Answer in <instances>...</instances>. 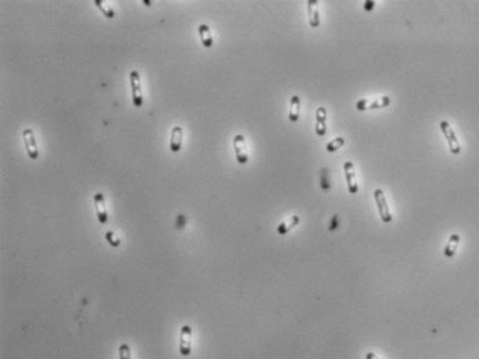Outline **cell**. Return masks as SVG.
<instances>
[{"label":"cell","instance_id":"1","mask_svg":"<svg viewBox=\"0 0 479 359\" xmlns=\"http://www.w3.org/2000/svg\"><path fill=\"white\" fill-rule=\"evenodd\" d=\"M390 105V98L387 95H382V96H374V98H364L360 101L355 102V109L360 111H365V110H375V109H383L387 108Z\"/></svg>","mask_w":479,"mask_h":359},{"label":"cell","instance_id":"2","mask_svg":"<svg viewBox=\"0 0 479 359\" xmlns=\"http://www.w3.org/2000/svg\"><path fill=\"white\" fill-rule=\"evenodd\" d=\"M439 127H441L442 133L445 135V138L447 141L448 145V150L453 153V155H458L461 152V145H460V141L457 138L456 133L453 130V127L448 124V121H441L439 123Z\"/></svg>","mask_w":479,"mask_h":359},{"label":"cell","instance_id":"3","mask_svg":"<svg viewBox=\"0 0 479 359\" xmlns=\"http://www.w3.org/2000/svg\"><path fill=\"white\" fill-rule=\"evenodd\" d=\"M129 82H131L132 105L135 108L143 106V92H142V84H140V75L136 70L129 72Z\"/></svg>","mask_w":479,"mask_h":359},{"label":"cell","instance_id":"4","mask_svg":"<svg viewBox=\"0 0 479 359\" xmlns=\"http://www.w3.org/2000/svg\"><path fill=\"white\" fill-rule=\"evenodd\" d=\"M374 199H375V203H377V208H378L381 220H382L383 223H390V221L393 220V216H392L390 209H389V206H387V201H386V196H385V192H383L381 188H378V189L374 191Z\"/></svg>","mask_w":479,"mask_h":359},{"label":"cell","instance_id":"5","mask_svg":"<svg viewBox=\"0 0 479 359\" xmlns=\"http://www.w3.org/2000/svg\"><path fill=\"white\" fill-rule=\"evenodd\" d=\"M192 352V327L184 324L179 333V354L182 357H189Z\"/></svg>","mask_w":479,"mask_h":359},{"label":"cell","instance_id":"6","mask_svg":"<svg viewBox=\"0 0 479 359\" xmlns=\"http://www.w3.org/2000/svg\"><path fill=\"white\" fill-rule=\"evenodd\" d=\"M233 149H235V157L236 162L239 164H246L249 162V152H248V145H246V140L243 135H235L233 138Z\"/></svg>","mask_w":479,"mask_h":359},{"label":"cell","instance_id":"7","mask_svg":"<svg viewBox=\"0 0 479 359\" xmlns=\"http://www.w3.org/2000/svg\"><path fill=\"white\" fill-rule=\"evenodd\" d=\"M23 138H24V145H25V149H27V155H28V157L32 159V160H36V159L39 157V149H38V144H36V138H35V134H33V131H32L31 128L24 130Z\"/></svg>","mask_w":479,"mask_h":359},{"label":"cell","instance_id":"8","mask_svg":"<svg viewBox=\"0 0 479 359\" xmlns=\"http://www.w3.org/2000/svg\"><path fill=\"white\" fill-rule=\"evenodd\" d=\"M343 172H345V177H346V182H348V188L350 194H357L358 192V182L355 179V170L354 164L350 160H346L343 163Z\"/></svg>","mask_w":479,"mask_h":359},{"label":"cell","instance_id":"9","mask_svg":"<svg viewBox=\"0 0 479 359\" xmlns=\"http://www.w3.org/2000/svg\"><path fill=\"white\" fill-rule=\"evenodd\" d=\"M93 203H95V209H96V216L100 224H106L108 221V212L106 208V202H104V195L101 192H97L93 196Z\"/></svg>","mask_w":479,"mask_h":359},{"label":"cell","instance_id":"10","mask_svg":"<svg viewBox=\"0 0 479 359\" xmlns=\"http://www.w3.org/2000/svg\"><path fill=\"white\" fill-rule=\"evenodd\" d=\"M182 141H184V130H182V127L175 125L171 130L170 150L172 153H178L182 149Z\"/></svg>","mask_w":479,"mask_h":359},{"label":"cell","instance_id":"11","mask_svg":"<svg viewBox=\"0 0 479 359\" xmlns=\"http://www.w3.org/2000/svg\"><path fill=\"white\" fill-rule=\"evenodd\" d=\"M307 14H309L310 27L318 28L319 24H321V18H319V10H318L317 0H309L307 1Z\"/></svg>","mask_w":479,"mask_h":359},{"label":"cell","instance_id":"12","mask_svg":"<svg viewBox=\"0 0 479 359\" xmlns=\"http://www.w3.org/2000/svg\"><path fill=\"white\" fill-rule=\"evenodd\" d=\"M316 134L318 137H324L326 134V109L319 106L316 110Z\"/></svg>","mask_w":479,"mask_h":359},{"label":"cell","instance_id":"13","mask_svg":"<svg viewBox=\"0 0 479 359\" xmlns=\"http://www.w3.org/2000/svg\"><path fill=\"white\" fill-rule=\"evenodd\" d=\"M197 32H199V36H200L201 45L206 47V49H210V47L214 45V39H213V34H211V30L207 24H200L197 27Z\"/></svg>","mask_w":479,"mask_h":359},{"label":"cell","instance_id":"14","mask_svg":"<svg viewBox=\"0 0 479 359\" xmlns=\"http://www.w3.org/2000/svg\"><path fill=\"white\" fill-rule=\"evenodd\" d=\"M300 108H302V101L299 95H293L290 99V108H289V120L292 123H296L300 118Z\"/></svg>","mask_w":479,"mask_h":359},{"label":"cell","instance_id":"15","mask_svg":"<svg viewBox=\"0 0 479 359\" xmlns=\"http://www.w3.org/2000/svg\"><path fill=\"white\" fill-rule=\"evenodd\" d=\"M460 241H461V237H460L458 234L450 235L447 244H446V247H445V251H443V253H445L446 258L450 259L456 255L457 248H458V245H460Z\"/></svg>","mask_w":479,"mask_h":359},{"label":"cell","instance_id":"16","mask_svg":"<svg viewBox=\"0 0 479 359\" xmlns=\"http://www.w3.org/2000/svg\"><path fill=\"white\" fill-rule=\"evenodd\" d=\"M299 223H300V217H299L297 215H293V216H290L287 220L282 221V223L277 227V231H278V234L286 235L290 230H292V228H294V227L297 226Z\"/></svg>","mask_w":479,"mask_h":359},{"label":"cell","instance_id":"17","mask_svg":"<svg viewBox=\"0 0 479 359\" xmlns=\"http://www.w3.org/2000/svg\"><path fill=\"white\" fill-rule=\"evenodd\" d=\"M93 4H95L96 7L100 10L101 13H103V16H106L107 18H114V17H116V11H114V10H113V7H111L110 4H107L106 1H101V0H95V1H93Z\"/></svg>","mask_w":479,"mask_h":359},{"label":"cell","instance_id":"18","mask_svg":"<svg viewBox=\"0 0 479 359\" xmlns=\"http://www.w3.org/2000/svg\"><path fill=\"white\" fill-rule=\"evenodd\" d=\"M345 138L343 137H336L335 140H332L331 142H328L326 144V152H329V153H333V152H336L338 149H340L343 145H345Z\"/></svg>","mask_w":479,"mask_h":359},{"label":"cell","instance_id":"19","mask_svg":"<svg viewBox=\"0 0 479 359\" xmlns=\"http://www.w3.org/2000/svg\"><path fill=\"white\" fill-rule=\"evenodd\" d=\"M118 358L120 359H132L131 347L127 343L120 344L118 347Z\"/></svg>","mask_w":479,"mask_h":359},{"label":"cell","instance_id":"20","mask_svg":"<svg viewBox=\"0 0 479 359\" xmlns=\"http://www.w3.org/2000/svg\"><path fill=\"white\" fill-rule=\"evenodd\" d=\"M319 180H321V188H322V191L328 192L331 189V184H329V177H328V170L326 169L321 170V177H319Z\"/></svg>","mask_w":479,"mask_h":359},{"label":"cell","instance_id":"21","mask_svg":"<svg viewBox=\"0 0 479 359\" xmlns=\"http://www.w3.org/2000/svg\"><path fill=\"white\" fill-rule=\"evenodd\" d=\"M106 240H107V242L113 247V248H118L120 244H121V240L117 238V235L114 234L113 231H107V233H106Z\"/></svg>","mask_w":479,"mask_h":359},{"label":"cell","instance_id":"22","mask_svg":"<svg viewBox=\"0 0 479 359\" xmlns=\"http://www.w3.org/2000/svg\"><path fill=\"white\" fill-rule=\"evenodd\" d=\"M374 7H375V1H374V0H367V1L364 3V8H365V11H371Z\"/></svg>","mask_w":479,"mask_h":359},{"label":"cell","instance_id":"23","mask_svg":"<svg viewBox=\"0 0 479 359\" xmlns=\"http://www.w3.org/2000/svg\"><path fill=\"white\" fill-rule=\"evenodd\" d=\"M365 359H379V358H378V355H377L375 352H367V355H365Z\"/></svg>","mask_w":479,"mask_h":359}]
</instances>
